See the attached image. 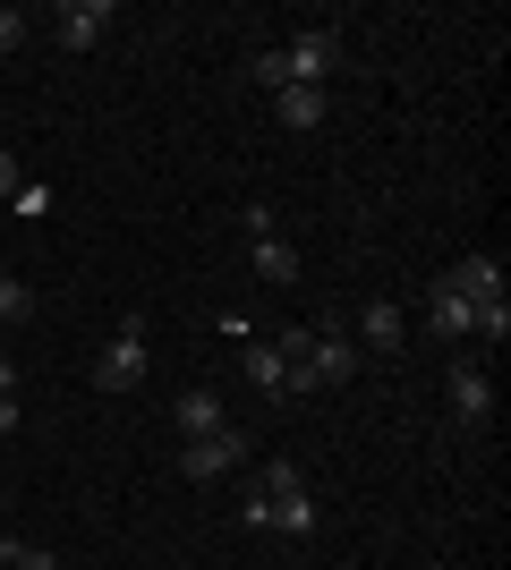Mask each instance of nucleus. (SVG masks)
Listing matches in <instances>:
<instances>
[{
	"label": "nucleus",
	"mask_w": 511,
	"mask_h": 570,
	"mask_svg": "<svg viewBox=\"0 0 511 570\" xmlns=\"http://www.w3.org/2000/svg\"><path fill=\"white\" fill-rule=\"evenodd\" d=\"M333 60H341V35H333V26H307V35H291L282 51H256V60H247V77L282 95V86H324V77H333Z\"/></svg>",
	"instance_id": "nucleus-1"
},
{
	"label": "nucleus",
	"mask_w": 511,
	"mask_h": 570,
	"mask_svg": "<svg viewBox=\"0 0 511 570\" xmlns=\"http://www.w3.org/2000/svg\"><path fill=\"white\" fill-rule=\"evenodd\" d=\"M154 366V341H146V315H120V333H111V350L95 357V383L102 392H137Z\"/></svg>",
	"instance_id": "nucleus-2"
},
{
	"label": "nucleus",
	"mask_w": 511,
	"mask_h": 570,
	"mask_svg": "<svg viewBox=\"0 0 511 570\" xmlns=\"http://www.w3.org/2000/svg\"><path fill=\"white\" fill-rule=\"evenodd\" d=\"M358 375V341L341 333V324H316V341H307V383H350Z\"/></svg>",
	"instance_id": "nucleus-3"
},
{
	"label": "nucleus",
	"mask_w": 511,
	"mask_h": 570,
	"mask_svg": "<svg viewBox=\"0 0 511 570\" xmlns=\"http://www.w3.org/2000/svg\"><path fill=\"white\" fill-rule=\"evenodd\" d=\"M111 18H120L111 0H69V9L51 18V35H60V51H95L102 35H111Z\"/></svg>",
	"instance_id": "nucleus-4"
},
{
	"label": "nucleus",
	"mask_w": 511,
	"mask_h": 570,
	"mask_svg": "<svg viewBox=\"0 0 511 570\" xmlns=\"http://www.w3.org/2000/svg\"><path fill=\"white\" fill-rule=\"evenodd\" d=\"M239 460H247V443H239V434H230V426H222V434H196L188 452H179V469H188L196 485H214V476H230V469H239Z\"/></svg>",
	"instance_id": "nucleus-5"
},
{
	"label": "nucleus",
	"mask_w": 511,
	"mask_h": 570,
	"mask_svg": "<svg viewBox=\"0 0 511 570\" xmlns=\"http://www.w3.org/2000/svg\"><path fill=\"white\" fill-rule=\"evenodd\" d=\"M443 282L461 289L469 307H494V298H503V256H461L452 273H443Z\"/></svg>",
	"instance_id": "nucleus-6"
},
{
	"label": "nucleus",
	"mask_w": 511,
	"mask_h": 570,
	"mask_svg": "<svg viewBox=\"0 0 511 570\" xmlns=\"http://www.w3.org/2000/svg\"><path fill=\"white\" fill-rule=\"evenodd\" d=\"M358 341H366V350H401V341H410V315H401V298H366V307H358Z\"/></svg>",
	"instance_id": "nucleus-7"
},
{
	"label": "nucleus",
	"mask_w": 511,
	"mask_h": 570,
	"mask_svg": "<svg viewBox=\"0 0 511 570\" xmlns=\"http://www.w3.org/2000/svg\"><path fill=\"white\" fill-rule=\"evenodd\" d=\"M324 111H333V95H324V86H282V95H273V119H282L291 137L324 128Z\"/></svg>",
	"instance_id": "nucleus-8"
},
{
	"label": "nucleus",
	"mask_w": 511,
	"mask_h": 570,
	"mask_svg": "<svg viewBox=\"0 0 511 570\" xmlns=\"http://www.w3.org/2000/svg\"><path fill=\"white\" fill-rule=\"evenodd\" d=\"M452 417H461V426H487V417H494L487 366H452Z\"/></svg>",
	"instance_id": "nucleus-9"
},
{
	"label": "nucleus",
	"mask_w": 511,
	"mask_h": 570,
	"mask_svg": "<svg viewBox=\"0 0 511 570\" xmlns=\"http://www.w3.org/2000/svg\"><path fill=\"white\" fill-rule=\"evenodd\" d=\"M426 333H443V341H469V333H478V315H469V298L452 282L426 289Z\"/></svg>",
	"instance_id": "nucleus-10"
},
{
	"label": "nucleus",
	"mask_w": 511,
	"mask_h": 570,
	"mask_svg": "<svg viewBox=\"0 0 511 570\" xmlns=\"http://www.w3.org/2000/svg\"><path fill=\"white\" fill-rule=\"evenodd\" d=\"M170 417H179V434H188V443H196V434H222V426H230V417H222V392H214V383H188Z\"/></svg>",
	"instance_id": "nucleus-11"
},
{
	"label": "nucleus",
	"mask_w": 511,
	"mask_h": 570,
	"mask_svg": "<svg viewBox=\"0 0 511 570\" xmlns=\"http://www.w3.org/2000/svg\"><path fill=\"white\" fill-rule=\"evenodd\" d=\"M239 366H247V383H256V392H273V401L291 392V366H282V350H273V341H239Z\"/></svg>",
	"instance_id": "nucleus-12"
},
{
	"label": "nucleus",
	"mask_w": 511,
	"mask_h": 570,
	"mask_svg": "<svg viewBox=\"0 0 511 570\" xmlns=\"http://www.w3.org/2000/svg\"><path fill=\"white\" fill-rule=\"evenodd\" d=\"M256 273L291 289V282H298V247H291V238H282V230H273V238H256Z\"/></svg>",
	"instance_id": "nucleus-13"
},
{
	"label": "nucleus",
	"mask_w": 511,
	"mask_h": 570,
	"mask_svg": "<svg viewBox=\"0 0 511 570\" xmlns=\"http://www.w3.org/2000/svg\"><path fill=\"white\" fill-rule=\"evenodd\" d=\"M26 315H35V289L18 273H0V324H26Z\"/></svg>",
	"instance_id": "nucleus-14"
},
{
	"label": "nucleus",
	"mask_w": 511,
	"mask_h": 570,
	"mask_svg": "<svg viewBox=\"0 0 511 570\" xmlns=\"http://www.w3.org/2000/svg\"><path fill=\"white\" fill-rule=\"evenodd\" d=\"M0 570H60V553H43V546H18V537H9V546H0Z\"/></svg>",
	"instance_id": "nucleus-15"
},
{
	"label": "nucleus",
	"mask_w": 511,
	"mask_h": 570,
	"mask_svg": "<svg viewBox=\"0 0 511 570\" xmlns=\"http://www.w3.org/2000/svg\"><path fill=\"white\" fill-rule=\"evenodd\" d=\"M469 315H478V341H494V350L511 341V298H494V307H469Z\"/></svg>",
	"instance_id": "nucleus-16"
},
{
	"label": "nucleus",
	"mask_w": 511,
	"mask_h": 570,
	"mask_svg": "<svg viewBox=\"0 0 511 570\" xmlns=\"http://www.w3.org/2000/svg\"><path fill=\"white\" fill-rule=\"evenodd\" d=\"M26 35H35V26H26V9H0V60H9V51H18Z\"/></svg>",
	"instance_id": "nucleus-17"
},
{
	"label": "nucleus",
	"mask_w": 511,
	"mask_h": 570,
	"mask_svg": "<svg viewBox=\"0 0 511 570\" xmlns=\"http://www.w3.org/2000/svg\"><path fill=\"white\" fill-rule=\"evenodd\" d=\"M239 222H247V238H273V205L256 196V205H239Z\"/></svg>",
	"instance_id": "nucleus-18"
},
{
	"label": "nucleus",
	"mask_w": 511,
	"mask_h": 570,
	"mask_svg": "<svg viewBox=\"0 0 511 570\" xmlns=\"http://www.w3.org/2000/svg\"><path fill=\"white\" fill-rule=\"evenodd\" d=\"M26 188V170H18V154H0V205H9V196Z\"/></svg>",
	"instance_id": "nucleus-19"
},
{
	"label": "nucleus",
	"mask_w": 511,
	"mask_h": 570,
	"mask_svg": "<svg viewBox=\"0 0 511 570\" xmlns=\"http://www.w3.org/2000/svg\"><path fill=\"white\" fill-rule=\"evenodd\" d=\"M0 434H18V392H0Z\"/></svg>",
	"instance_id": "nucleus-20"
}]
</instances>
